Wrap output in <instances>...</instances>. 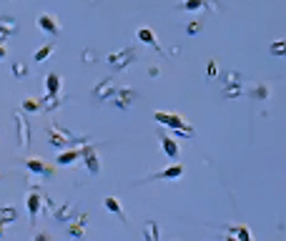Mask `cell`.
I'll list each match as a JSON object with an SVG mask.
<instances>
[{"label": "cell", "mask_w": 286, "mask_h": 241, "mask_svg": "<svg viewBox=\"0 0 286 241\" xmlns=\"http://www.w3.org/2000/svg\"><path fill=\"white\" fill-rule=\"evenodd\" d=\"M153 118L158 120L161 126H169V128H173V131H193L191 123H188L183 116H178V113H163V111H156Z\"/></svg>", "instance_id": "obj_1"}, {"label": "cell", "mask_w": 286, "mask_h": 241, "mask_svg": "<svg viewBox=\"0 0 286 241\" xmlns=\"http://www.w3.org/2000/svg\"><path fill=\"white\" fill-rule=\"evenodd\" d=\"M133 60H136V51H133V48H126V51H118V53L106 56V63L113 65L115 70H126Z\"/></svg>", "instance_id": "obj_2"}, {"label": "cell", "mask_w": 286, "mask_h": 241, "mask_svg": "<svg viewBox=\"0 0 286 241\" xmlns=\"http://www.w3.org/2000/svg\"><path fill=\"white\" fill-rule=\"evenodd\" d=\"M243 96V83H241V75L236 70L226 73L224 80V98H241Z\"/></svg>", "instance_id": "obj_3"}, {"label": "cell", "mask_w": 286, "mask_h": 241, "mask_svg": "<svg viewBox=\"0 0 286 241\" xmlns=\"http://www.w3.org/2000/svg\"><path fill=\"white\" fill-rule=\"evenodd\" d=\"M80 158H83V164H86V169L91 171V176H98V174H101V161H98V153H96L93 146L80 148Z\"/></svg>", "instance_id": "obj_4"}, {"label": "cell", "mask_w": 286, "mask_h": 241, "mask_svg": "<svg viewBox=\"0 0 286 241\" xmlns=\"http://www.w3.org/2000/svg\"><path fill=\"white\" fill-rule=\"evenodd\" d=\"M15 126H18V146L28 148L30 146V120L20 116V111H15Z\"/></svg>", "instance_id": "obj_5"}, {"label": "cell", "mask_w": 286, "mask_h": 241, "mask_svg": "<svg viewBox=\"0 0 286 241\" xmlns=\"http://www.w3.org/2000/svg\"><path fill=\"white\" fill-rule=\"evenodd\" d=\"M23 166H25L30 174H35V176H46V179L53 176V169L46 164L43 158H25V161H23Z\"/></svg>", "instance_id": "obj_6"}, {"label": "cell", "mask_w": 286, "mask_h": 241, "mask_svg": "<svg viewBox=\"0 0 286 241\" xmlns=\"http://www.w3.org/2000/svg\"><path fill=\"white\" fill-rule=\"evenodd\" d=\"M86 226H88V214H80V216H73L65 229H68V234L73 239H83L86 236Z\"/></svg>", "instance_id": "obj_7"}, {"label": "cell", "mask_w": 286, "mask_h": 241, "mask_svg": "<svg viewBox=\"0 0 286 241\" xmlns=\"http://www.w3.org/2000/svg\"><path fill=\"white\" fill-rule=\"evenodd\" d=\"M136 98H138V91H133V88H120V91H115V101H113V103H115V108L128 111Z\"/></svg>", "instance_id": "obj_8"}, {"label": "cell", "mask_w": 286, "mask_h": 241, "mask_svg": "<svg viewBox=\"0 0 286 241\" xmlns=\"http://www.w3.org/2000/svg\"><path fill=\"white\" fill-rule=\"evenodd\" d=\"M111 96H115V86H113L111 78H103L101 83L93 88V98H96V101H108Z\"/></svg>", "instance_id": "obj_9"}, {"label": "cell", "mask_w": 286, "mask_h": 241, "mask_svg": "<svg viewBox=\"0 0 286 241\" xmlns=\"http://www.w3.org/2000/svg\"><path fill=\"white\" fill-rule=\"evenodd\" d=\"M35 25H38L40 30H46V33H51V35H58V33H60V25H58L56 15H48V13H43V15H38Z\"/></svg>", "instance_id": "obj_10"}, {"label": "cell", "mask_w": 286, "mask_h": 241, "mask_svg": "<svg viewBox=\"0 0 286 241\" xmlns=\"http://www.w3.org/2000/svg\"><path fill=\"white\" fill-rule=\"evenodd\" d=\"M48 133H51V146H56V148H63V146H68V143H70V136H68L65 131H60L56 123H51Z\"/></svg>", "instance_id": "obj_11"}, {"label": "cell", "mask_w": 286, "mask_h": 241, "mask_svg": "<svg viewBox=\"0 0 286 241\" xmlns=\"http://www.w3.org/2000/svg\"><path fill=\"white\" fill-rule=\"evenodd\" d=\"M40 209H43V196L33 191V193L28 196V214H30V224H35V219H38Z\"/></svg>", "instance_id": "obj_12"}, {"label": "cell", "mask_w": 286, "mask_h": 241, "mask_svg": "<svg viewBox=\"0 0 286 241\" xmlns=\"http://www.w3.org/2000/svg\"><path fill=\"white\" fill-rule=\"evenodd\" d=\"M136 38L141 40V43H146V46H151L156 53H163L161 51V46H158V40H156V35H153V30L151 28H141L138 33H136Z\"/></svg>", "instance_id": "obj_13"}, {"label": "cell", "mask_w": 286, "mask_h": 241, "mask_svg": "<svg viewBox=\"0 0 286 241\" xmlns=\"http://www.w3.org/2000/svg\"><path fill=\"white\" fill-rule=\"evenodd\" d=\"M178 176H183V166H181V164H173V166L166 169V171H158V174L148 176V181H158V179H178Z\"/></svg>", "instance_id": "obj_14"}, {"label": "cell", "mask_w": 286, "mask_h": 241, "mask_svg": "<svg viewBox=\"0 0 286 241\" xmlns=\"http://www.w3.org/2000/svg\"><path fill=\"white\" fill-rule=\"evenodd\" d=\"M103 206H106L111 214H115L120 221H126V211H123V206L118 204V198H115V196H106V198H103Z\"/></svg>", "instance_id": "obj_15"}, {"label": "cell", "mask_w": 286, "mask_h": 241, "mask_svg": "<svg viewBox=\"0 0 286 241\" xmlns=\"http://www.w3.org/2000/svg\"><path fill=\"white\" fill-rule=\"evenodd\" d=\"M78 158H80V148H75V151H60L58 158H56V164L58 166H73Z\"/></svg>", "instance_id": "obj_16"}, {"label": "cell", "mask_w": 286, "mask_h": 241, "mask_svg": "<svg viewBox=\"0 0 286 241\" xmlns=\"http://www.w3.org/2000/svg\"><path fill=\"white\" fill-rule=\"evenodd\" d=\"M161 148L166 151V156H169V158H173V161L178 158V146H176V141H173V138H169V136H163V133H161Z\"/></svg>", "instance_id": "obj_17"}, {"label": "cell", "mask_w": 286, "mask_h": 241, "mask_svg": "<svg viewBox=\"0 0 286 241\" xmlns=\"http://www.w3.org/2000/svg\"><path fill=\"white\" fill-rule=\"evenodd\" d=\"M53 219H56V221H65V224H68V221L73 219V206H70V204L56 206V209H53Z\"/></svg>", "instance_id": "obj_18"}, {"label": "cell", "mask_w": 286, "mask_h": 241, "mask_svg": "<svg viewBox=\"0 0 286 241\" xmlns=\"http://www.w3.org/2000/svg\"><path fill=\"white\" fill-rule=\"evenodd\" d=\"M46 88H48L51 96H58V91H60V75H58V73H48V78H46Z\"/></svg>", "instance_id": "obj_19"}, {"label": "cell", "mask_w": 286, "mask_h": 241, "mask_svg": "<svg viewBox=\"0 0 286 241\" xmlns=\"http://www.w3.org/2000/svg\"><path fill=\"white\" fill-rule=\"evenodd\" d=\"M18 219V211L13 206H5V209H0V229H3L5 224H13Z\"/></svg>", "instance_id": "obj_20"}, {"label": "cell", "mask_w": 286, "mask_h": 241, "mask_svg": "<svg viewBox=\"0 0 286 241\" xmlns=\"http://www.w3.org/2000/svg\"><path fill=\"white\" fill-rule=\"evenodd\" d=\"M60 106V98L58 96H46V98H40V108H43V111H56Z\"/></svg>", "instance_id": "obj_21"}, {"label": "cell", "mask_w": 286, "mask_h": 241, "mask_svg": "<svg viewBox=\"0 0 286 241\" xmlns=\"http://www.w3.org/2000/svg\"><path fill=\"white\" fill-rule=\"evenodd\" d=\"M143 236H146V241H158V224L148 221L146 229H143Z\"/></svg>", "instance_id": "obj_22"}, {"label": "cell", "mask_w": 286, "mask_h": 241, "mask_svg": "<svg viewBox=\"0 0 286 241\" xmlns=\"http://www.w3.org/2000/svg\"><path fill=\"white\" fill-rule=\"evenodd\" d=\"M0 28H5L13 35V33H18V20L10 18V15H3V18H0Z\"/></svg>", "instance_id": "obj_23"}, {"label": "cell", "mask_w": 286, "mask_h": 241, "mask_svg": "<svg viewBox=\"0 0 286 241\" xmlns=\"http://www.w3.org/2000/svg\"><path fill=\"white\" fill-rule=\"evenodd\" d=\"M229 231H231V234H236V239H238V241H251V231H249L246 226H231Z\"/></svg>", "instance_id": "obj_24"}, {"label": "cell", "mask_w": 286, "mask_h": 241, "mask_svg": "<svg viewBox=\"0 0 286 241\" xmlns=\"http://www.w3.org/2000/svg\"><path fill=\"white\" fill-rule=\"evenodd\" d=\"M178 10H201L203 8V0H183V3L176 5Z\"/></svg>", "instance_id": "obj_25"}, {"label": "cell", "mask_w": 286, "mask_h": 241, "mask_svg": "<svg viewBox=\"0 0 286 241\" xmlns=\"http://www.w3.org/2000/svg\"><path fill=\"white\" fill-rule=\"evenodd\" d=\"M271 56H286V38L284 40H274V43L269 46Z\"/></svg>", "instance_id": "obj_26"}, {"label": "cell", "mask_w": 286, "mask_h": 241, "mask_svg": "<svg viewBox=\"0 0 286 241\" xmlns=\"http://www.w3.org/2000/svg\"><path fill=\"white\" fill-rule=\"evenodd\" d=\"M53 51H56V43H48V46H43V48H40V51L35 53V60H38V63H43V60H46V58H48Z\"/></svg>", "instance_id": "obj_27"}, {"label": "cell", "mask_w": 286, "mask_h": 241, "mask_svg": "<svg viewBox=\"0 0 286 241\" xmlns=\"http://www.w3.org/2000/svg\"><path fill=\"white\" fill-rule=\"evenodd\" d=\"M23 111H28V113L43 111V108H40V98H25V101H23Z\"/></svg>", "instance_id": "obj_28"}, {"label": "cell", "mask_w": 286, "mask_h": 241, "mask_svg": "<svg viewBox=\"0 0 286 241\" xmlns=\"http://www.w3.org/2000/svg\"><path fill=\"white\" fill-rule=\"evenodd\" d=\"M13 75H15L18 80H23V78L28 75V65H25L23 60H15V63H13Z\"/></svg>", "instance_id": "obj_29"}, {"label": "cell", "mask_w": 286, "mask_h": 241, "mask_svg": "<svg viewBox=\"0 0 286 241\" xmlns=\"http://www.w3.org/2000/svg\"><path fill=\"white\" fill-rule=\"evenodd\" d=\"M251 96H254L256 101H264V98H269V86H256V88L251 91Z\"/></svg>", "instance_id": "obj_30"}, {"label": "cell", "mask_w": 286, "mask_h": 241, "mask_svg": "<svg viewBox=\"0 0 286 241\" xmlns=\"http://www.w3.org/2000/svg\"><path fill=\"white\" fill-rule=\"evenodd\" d=\"M201 25H203V20H191V23L186 25V33H188V35H196V33L201 30Z\"/></svg>", "instance_id": "obj_31"}, {"label": "cell", "mask_w": 286, "mask_h": 241, "mask_svg": "<svg viewBox=\"0 0 286 241\" xmlns=\"http://www.w3.org/2000/svg\"><path fill=\"white\" fill-rule=\"evenodd\" d=\"M203 8H211L214 13H221V5L216 3V0H203Z\"/></svg>", "instance_id": "obj_32"}, {"label": "cell", "mask_w": 286, "mask_h": 241, "mask_svg": "<svg viewBox=\"0 0 286 241\" xmlns=\"http://www.w3.org/2000/svg\"><path fill=\"white\" fill-rule=\"evenodd\" d=\"M216 73H219V65H216V60H211L209 68H206V75H209V78H216Z\"/></svg>", "instance_id": "obj_33"}, {"label": "cell", "mask_w": 286, "mask_h": 241, "mask_svg": "<svg viewBox=\"0 0 286 241\" xmlns=\"http://www.w3.org/2000/svg\"><path fill=\"white\" fill-rule=\"evenodd\" d=\"M8 38H10V33H8L5 28H0V43H3V46H5V40H8Z\"/></svg>", "instance_id": "obj_34"}, {"label": "cell", "mask_w": 286, "mask_h": 241, "mask_svg": "<svg viewBox=\"0 0 286 241\" xmlns=\"http://www.w3.org/2000/svg\"><path fill=\"white\" fill-rule=\"evenodd\" d=\"M158 73H161V68H158V65H151V68H148V75H153V78H156Z\"/></svg>", "instance_id": "obj_35"}, {"label": "cell", "mask_w": 286, "mask_h": 241, "mask_svg": "<svg viewBox=\"0 0 286 241\" xmlns=\"http://www.w3.org/2000/svg\"><path fill=\"white\" fill-rule=\"evenodd\" d=\"M35 241H51L48 234H35Z\"/></svg>", "instance_id": "obj_36"}, {"label": "cell", "mask_w": 286, "mask_h": 241, "mask_svg": "<svg viewBox=\"0 0 286 241\" xmlns=\"http://www.w3.org/2000/svg\"><path fill=\"white\" fill-rule=\"evenodd\" d=\"M83 58H86V63H93V53H91V51H86Z\"/></svg>", "instance_id": "obj_37"}, {"label": "cell", "mask_w": 286, "mask_h": 241, "mask_svg": "<svg viewBox=\"0 0 286 241\" xmlns=\"http://www.w3.org/2000/svg\"><path fill=\"white\" fill-rule=\"evenodd\" d=\"M5 56H8V51H5V46H3V43H0V60H3Z\"/></svg>", "instance_id": "obj_38"}, {"label": "cell", "mask_w": 286, "mask_h": 241, "mask_svg": "<svg viewBox=\"0 0 286 241\" xmlns=\"http://www.w3.org/2000/svg\"><path fill=\"white\" fill-rule=\"evenodd\" d=\"M226 241H238V239H236V236H229V239H226Z\"/></svg>", "instance_id": "obj_39"}, {"label": "cell", "mask_w": 286, "mask_h": 241, "mask_svg": "<svg viewBox=\"0 0 286 241\" xmlns=\"http://www.w3.org/2000/svg\"><path fill=\"white\" fill-rule=\"evenodd\" d=\"M0 241H3V229H0Z\"/></svg>", "instance_id": "obj_40"}]
</instances>
